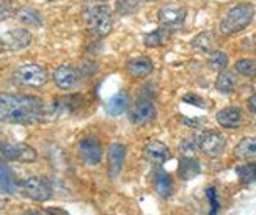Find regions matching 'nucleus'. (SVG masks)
<instances>
[{
    "label": "nucleus",
    "mask_w": 256,
    "mask_h": 215,
    "mask_svg": "<svg viewBox=\"0 0 256 215\" xmlns=\"http://www.w3.org/2000/svg\"><path fill=\"white\" fill-rule=\"evenodd\" d=\"M44 100L33 94L0 93V121L10 124H33L44 120Z\"/></svg>",
    "instance_id": "nucleus-1"
},
{
    "label": "nucleus",
    "mask_w": 256,
    "mask_h": 215,
    "mask_svg": "<svg viewBox=\"0 0 256 215\" xmlns=\"http://www.w3.org/2000/svg\"><path fill=\"white\" fill-rule=\"evenodd\" d=\"M254 16V6L248 2L238 4L226 11L225 18L220 20L218 30L224 35H234L250 26Z\"/></svg>",
    "instance_id": "nucleus-2"
},
{
    "label": "nucleus",
    "mask_w": 256,
    "mask_h": 215,
    "mask_svg": "<svg viewBox=\"0 0 256 215\" xmlns=\"http://www.w3.org/2000/svg\"><path fill=\"white\" fill-rule=\"evenodd\" d=\"M86 28L96 36H106L114 27V16L112 10L107 5H94L88 8L84 14Z\"/></svg>",
    "instance_id": "nucleus-3"
},
{
    "label": "nucleus",
    "mask_w": 256,
    "mask_h": 215,
    "mask_svg": "<svg viewBox=\"0 0 256 215\" xmlns=\"http://www.w3.org/2000/svg\"><path fill=\"white\" fill-rule=\"evenodd\" d=\"M36 151L27 143L14 142H0V164L6 162H35Z\"/></svg>",
    "instance_id": "nucleus-4"
},
{
    "label": "nucleus",
    "mask_w": 256,
    "mask_h": 215,
    "mask_svg": "<svg viewBox=\"0 0 256 215\" xmlns=\"http://www.w3.org/2000/svg\"><path fill=\"white\" fill-rule=\"evenodd\" d=\"M14 80L19 82L20 85L26 86H33V88H41L48 84L49 74L42 66L36 63H27L20 64L14 71Z\"/></svg>",
    "instance_id": "nucleus-5"
},
{
    "label": "nucleus",
    "mask_w": 256,
    "mask_h": 215,
    "mask_svg": "<svg viewBox=\"0 0 256 215\" xmlns=\"http://www.w3.org/2000/svg\"><path fill=\"white\" fill-rule=\"evenodd\" d=\"M196 148L208 157H218L226 148V138L217 130H204L195 135Z\"/></svg>",
    "instance_id": "nucleus-6"
},
{
    "label": "nucleus",
    "mask_w": 256,
    "mask_h": 215,
    "mask_svg": "<svg viewBox=\"0 0 256 215\" xmlns=\"http://www.w3.org/2000/svg\"><path fill=\"white\" fill-rule=\"evenodd\" d=\"M19 190L33 201H48L52 196V186L46 178L30 176L19 182Z\"/></svg>",
    "instance_id": "nucleus-7"
},
{
    "label": "nucleus",
    "mask_w": 256,
    "mask_h": 215,
    "mask_svg": "<svg viewBox=\"0 0 256 215\" xmlns=\"http://www.w3.org/2000/svg\"><path fill=\"white\" fill-rule=\"evenodd\" d=\"M77 152L86 165H98L102 160V146L96 137H84L77 143Z\"/></svg>",
    "instance_id": "nucleus-8"
},
{
    "label": "nucleus",
    "mask_w": 256,
    "mask_h": 215,
    "mask_svg": "<svg viewBox=\"0 0 256 215\" xmlns=\"http://www.w3.org/2000/svg\"><path fill=\"white\" fill-rule=\"evenodd\" d=\"M187 10L182 6H164L158 13V20L164 28H180L186 22Z\"/></svg>",
    "instance_id": "nucleus-9"
},
{
    "label": "nucleus",
    "mask_w": 256,
    "mask_h": 215,
    "mask_svg": "<svg viewBox=\"0 0 256 215\" xmlns=\"http://www.w3.org/2000/svg\"><path fill=\"white\" fill-rule=\"evenodd\" d=\"M52 78H54L55 85H57L60 90H66V92H68V90L76 88V85L79 84L80 72L71 64H62L54 70Z\"/></svg>",
    "instance_id": "nucleus-10"
},
{
    "label": "nucleus",
    "mask_w": 256,
    "mask_h": 215,
    "mask_svg": "<svg viewBox=\"0 0 256 215\" xmlns=\"http://www.w3.org/2000/svg\"><path fill=\"white\" fill-rule=\"evenodd\" d=\"M154 118H156V107L148 99H138L137 102H134V106L129 110V120L130 122L137 124V126L148 124Z\"/></svg>",
    "instance_id": "nucleus-11"
},
{
    "label": "nucleus",
    "mask_w": 256,
    "mask_h": 215,
    "mask_svg": "<svg viewBox=\"0 0 256 215\" xmlns=\"http://www.w3.org/2000/svg\"><path fill=\"white\" fill-rule=\"evenodd\" d=\"M143 157L152 165H164L170 159V150L159 140H150L143 146Z\"/></svg>",
    "instance_id": "nucleus-12"
},
{
    "label": "nucleus",
    "mask_w": 256,
    "mask_h": 215,
    "mask_svg": "<svg viewBox=\"0 0 256 215\" xmlns=\"http://www.w3.org/2000/svg\"><path fill=\"white\" fill-rule=\"evenodd\" d=\"M4 46L5 49L11 50V52H16V50H20V49H26L30 46L32 42V33L26 28H13L6 32L4 38Z\"/></svg>",
    "instance_id": "nucleus-13"
},
{
    "label": "nucleus",
    "mask_w": 256,
    "mask_h": 215,
    "mask_svg": "<svg viewBox=\"0 0 256 215\" xmlns=\"http://www.w3.org/2000/svg\"><path fill=\"white\" fill-rule=\"evenodd\" d=\"M84 104V96L82 94H68L54 99L52 102V115H70V113L76 112Z\"/></svg>",
    "instance_id": "nucleus-14"
},
{
    "label": "nucleus",
    "mask_w": 256,
    "mask_h": 215,
    "mask_svg": "<svg viewBox=\"0 0 256 215\" xmlns=\"http://www.w3.org/2000/svg\"><path fill=\"white\" fill-rule=\"evenodd\" d=\"M216 120L225 129H239L244 122V115L239 107H225L217 112Z\"/></svg>",
    "instance_id": "nucleus-15"
},
{
    "label": "nucleus",
    "mask_w": 256,
    "mask_h": 215,
    "mask_svg": "<svg viewBox=\"0 0 256 215\" xmlns=\"http://www.w3.org/2000/svg\"><path fill=\"white\" fill-rule=\"evenodd\" d=\"M126 160V148L121 143H114L108 148V174L112 178H116L123 172Z\"/></svg>",
    "instance_id": "nucleus-16"
},
{
    "label": "nucleus",
    "mask_w": 256,
    "mask_h": 215,
    "mask_svg": "<svg viewBox=\"0 0 256 215\" xmlns=\"http://www.w3.org/2000/svg\"><path fill=\"white\" fill-rule=\"evenodd\" d=\"M154 64L150 56H137V58L129 60L126 64V71L134 78H143L152 72Z\"/></svg>",
    "instance_id": "nucleus-17"
},
{
    "label": "nucleus",
    "mask_w": 256,
    "mask_h": 215,
    "mask_svg": "<svg viewBox=\"0 0 256 215\" xmlns=\"http://www.w3.org/2000/svg\"><path fill=\"white\" fill-rule=\"evenodd\" d=\"M19 182L20 180L16 179L13 170L5 164H0V194H14L19 190Z\"/></svg>",
    "instance_id": "nucleus-18"
},
{
    "label": "nucleus",
    "mask_w": 256,
    "mask_h": 215,
    "mask_svg": "<svg viewBox=\"0 0 256 215\" xmlns=\"http://www.w3.org/2000/svg\"><path fill=\"white\" fill-rule=\"evenodd\" d=\"M234 156L240 160H256V137H246L242 138L234 148Z\"/></svg>",
    "instance_id": "nucleus-19"
},
{
    "label": "nucleus",
    "mask_w": 256,
    "mask_h": 215,
    "mask_svg": "<svg viewBox=\"0 0 256 215\" xmlns=\"http://www.w3.org/2000/svg\"><path fill=\"white\" fill-rule=\"evenodd\" d=\"M202 172V165L194 157H187L184 156L180 160V166H178V176H180L182 180H190L194 178H196Z\"/></svg>",
    "instance_id": "nucleus-20"
},
{
    "label": "nucleus",
    "mask_w": 256,
    "mask_h": 215,
    "mask_svg": "<svg viewBox=\"0 0 256 215\" xmlns=\"http://www.w3.org/2000/svg\"><path fill=\"white\" fill-rule=\"evenodd\" d=\"M128 106H129V98L126 92H120L106 102V112L110 116H120L121 113L126 112Z\"/></svg>",
    "instance_id": "nucleus-21"
},
{
    "label": "nucleus",
    "mask_w": 256,
    "mask_h": 215,
    "mask_svg": "<svg viewBox=\"0 0 256 215\" xmlns=\"http://www.w3.org/2000/svg\"><path fill=\"white\" fill-rule=\"evenodd\" d=\"M154 190L162 198H168L173 194V180L170 174L165 173L164 170H159L154 174Z\"/></svg>",
    "instance_id": "nucleus-22"
},
{
    "label": "nucleus",
    "mask_w": 256,
    "mask_h": 215,
    "mask_svg": "<svg viewBox=\"0 0 256 215\" xmlns=\"http://www.w3.org/2000/svg\"><path fill=\"white\" fill-rule=\"evenodd\" d=\"M214 44H216V35L214 32H202L192 40L190 46L196 49L198 52L210 54L214 52Z\"/></svg>",
    "instance_id": "nucleus-23"
},
{
    "label": "nucleus",
    "mask_w": 256,
    "mask_h": 215,
    "mask_svg": "<svg viewBox=\"0 0 256 215\" xmlns=\"http://www.w3.org/2000/svg\"><path fill=\"white\" fill-rule=\"evenodd\" d=\"M170 38H172V32L168 28L160 27L158 30L148 33V35L143 38V44L146 48H160L164 44L168 42Z\"/></svg>",
    "instance_id": "nucleus-24"
},
{
    "label": "nucleus",
    "mask_w": 256,
    "mask_h": 215,
    "mask_svg": "<svg viewBox=\"0 0 256 215\" xmlns=\"http://www.w3.org/2000/svg\"><path fill=\"white\" fill-rule=\"evenodd\" d=\"M16 19L24 26H32V27H41L42 26V18L40 14V11L30 6L20 8L16 13Z\"/></svg>",
    "instance_id": "nucleus-25"
},
{
    "label": "nucleus",
    "mask_w": 256,
    "mask_h": 215,
    "mask_svg": "<svg viewBox=\"0 0 256 215\" xmlns=\"http://www.w3.org/2000/svg\"><path fill=\"white\" fill-rule=\"evenodd\" d=\"M236 88V77L230 71H220L216 78V90L222 94H231Z\"/></svg>",
    "instance_id": "nucleus-26"
},
{
    "label": "nucleus",
    "mask_w": 256,
    "mask_h": 215,
    "mask_svg": "<svg viewBox=\"0 0 256 215\" xmlns=\"http://www.w3.org/2000/svg\"><path fill=\"white\" fill-rule=\"evenodd\" d=\"M228 63H230V58H228V55L225 52H222V50H214V52H210L209 56H208V64L210 70H214V71H225L226 68H228Z\"/></svg>",
    "instance_id": "nucleus-27"
},
{
    "label": "nucleus",
    "mask_w": 256,
    "mask_h": 215,
    "mask_svg": "<svg viewBox=\"0 0 256 215\" xmlns=\"http://www.w3.org/2000/svg\"><path fill=\"white\" fill-rule=\"evenodd\" d=\"M236 174L244 184H253L256 180V164H244L236 166Z\"/></svg>",
    "instance_id": "nucleus-28"
},
{
    "label": "nucleus",
    "mask_w": 256,
    "mask_h": 215,
    "mask_svg": "<svg viewBox=\"0 0 256 215\" xmlns=\"http://www.w3.org/2000/svg\"><path fill=\"white\" fill-rule=\"evenodd\" d=\"M236 71L246 77H256V60L253 58H240L234 64Z\"/></svg>",
    "instance_id": "nucleus-29"
},
{
    "label": "nucleus",
    "mask_w": 256,
    "mask_h": 215,
    "mask_svg": "<svg viewBox=\"0 0 256 215\" xmlns=\"http://www.w3.org/2000/svg\"><path fill=\"white\" fill-rule=\"evenodd\" d=\"M140 2L138 0H116L115 10L120 16H130L138 10Z\"/></svg>",
    "instance_id": "nucleus-30"
},
{
    "label": "nucleus",
    "mask_w": 256,
    "mask_h": 215,
    "mask_svg": "<svg viewBox=\"0 0 256 215\" xmlns=\"http://www.w3.org/2000/svg\"><path fill=\"white\" fill-rule=\"evenodd\" d=\"M206 196H208L209 204H210V209H209L208 215H217L218 210H220V202H218V198H217L216 187H208L206 188Z\"/></svg>",
    "instance_id": "nucleus-31"
},
{
    "label": "nucleus",
    "mask_w": 256,
    "mask_h": 215,
    "mask_svg": "<svg viewBox=\"0 0 256 215\" xmlns=\"http://www.w3.org/2000/svg\"><path fill=\"white\" fill-rule=\"evenodd\" d=\"M13 14H14L13 5H11L10 2H6V0H2V2H0V22L10 19Z\"/></svg>",
    "instance_id": "nucleus-32"
},
{
    "label": "nucleus",
    "mask_w": 256,
    "mask_h": 215,
    "mask_svg": "<svg viewBox=\"0 0 256 215\" xmlns=\"http://www.w3.org/2000/svg\"><path fill=\"white\" fill-rule=\"evenodd\" d=\"M182 100H184V102H187V104L196 106V107H204V104H203V99L200 98V96H196V94H194V93H188V94H186V96L182 98Z\"/></svg>",
    "instance_id": "nucleus-33"
},
{
    "label": "nucleus",
    "mask_w": 256,
    "mask_h": 215,
    "mask_svg": "<svg viewBox=\"0 0 256 215\" xmlns=\"http://www.w3.org/2000/svg\"><path fill=\"white\" fill-rule=\"evenodd\" d=\"M195 150H196V140H195V137L184 140L182 144H181V151H184V152H192Z\"/></svg>",
    "instance_id": "nucleus-34"
},
{
    "label": "nucleus",
    "mask_w": 256,
    "mask_h": 215,
    "mask_svg": "<svg viewBox=\"0 0 256 215\" xmlns=\"http://www.w3.org/2000/svg\"><path fill=\"white\" fill-rule=\"evenodd\" d=\"M44 212H46L48 215H71L68 210H64L62 208H46Z\"/></svg>",
    "instance_id": "nucleus-35"
},
{
    "label": "nucleus",
    "mask_w": 256,
    "mask_h": 215,
    "mask_svg": "<svg viewBox=\"0 0 256 215\" xmlns=\"http://www.w3.org/2000/svg\"><path fill=\"white\" fill-rule=\"evenodd\" d=\"M247 106H248V110L253 113V115L256 116V94L250 96L248 100H247Z\"/></svg>",
    "instance_id": "nucleus-36"
},
{
    "label": "nucleus",
    "mask_w": 256,
    "mask_h": 215,
    "mask_svg": "<svg viewBox=\"0 0 256 215\" xmlns=\"http://www.w3.org/2000/svg\"><path fill=\"white\" fill-rule=\"evenodd\" d=\"M20 215H46V212H41V210H27Z\"/></svg>",
    "instance_id": "nucleus-37"
},
{
    "label": "nucleus",
    "mask_w": 256,
    "mask_h": 215,
    "mask_svg": "<svg viewBox=\"0 0 256 215\" xmlns=\"http://www.w3.org/2000/svg\"><path fill=\"white\" fill-rule=\"evenodd\" d=\"M5 49V46H4V41H2V38H0V52H2Z\"/></svg>",
    "instance_id": "nucleus-38"
},
{
    "label": "nucleus",
    "mask_w": 256,
    "mask_h": 215,
    "mask_svg": "<svg viewBox=\"0 0 256 215\" xmlns=\"http://www.w3.org/2000/svg\"><path fill=\"white\" fill-rule=\"evenodd\" d=\"M2 208H4V200L0 198V209H2Z\"/></svg>",
    "instance_id": "nucleus-39"
},
{
    "label": "nucleus",
    "mask_w": 256,
    "mask_h": 215,
    "mask_svg": "<svg viewBox=\"0 0 256 215\" xmlns=\"http://www.w3.org/2000/svg\"><path fill=\"white\" fill-rule=\"evenodd\" d=\"M146 2H154V0H146Z\"/></svg>",
    "instance_id": "nucleus-40"
},
{
    "label": "nucleus",
    "mask_w": 256,
    "mask_h": 215,
    "mask_svg": "<svg viewBox=\"0 0 256 215\" xmlns=\"http://www.w3.org/2000/svg\"><path fill=\"white\" fill-rule=\"evenodd\" d=\"M96 2H98V0H96Z\"/></svg>",
    "instance_id": "nucleus-41"
}]
</instances>
